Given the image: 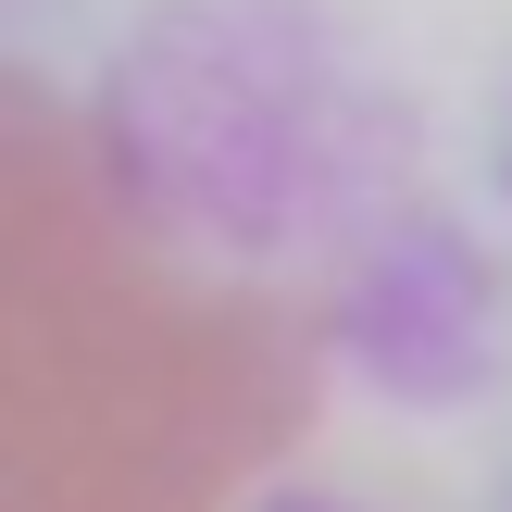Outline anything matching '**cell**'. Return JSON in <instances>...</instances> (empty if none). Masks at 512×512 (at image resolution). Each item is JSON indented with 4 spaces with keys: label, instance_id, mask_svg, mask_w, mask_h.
Segmentation results:
<instances>
[{
    "label": "cell",
    "instance_id": "6da1fadb",
    "mask_svg": "<svg viewBox=\"0 0 512 512\" xmlns=\"http://www.w3.org/2000/svg\"><path fill=\"white\" fill-rule=\"evenodd\" d=\"M313 388V313L188 263L88 100L0 63V512H225Z\"/></svg>",
    "mask_w": 512,
    "mask_h": 512
}]
</instances>
